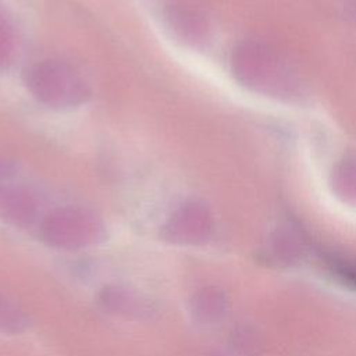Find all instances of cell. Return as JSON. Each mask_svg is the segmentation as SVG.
<instances>
[{"label": "cell", "instance_id": "cell-7", "mask_svg": "<svg viewBox=\"0 0 356 356\" xmlns=\"http://www.w3.org/2000/svg\"><path fill=\"white\" fill-rule=\"evenodd\" d=\"M14 164L4 157L3 154H0V179H6L14 175Z\"/></svg>", "mask_w": 356, "mask_h": 356}, {"label": "cell", "instance_id": "cell-5", "mask_svg": "<svg viewBox=\"0 0 356 356\" xmlns=\"http://www.w3.org/2000/svg\"><path fill=\"white\" fill-rule=\"evenodd\" d=\"M0 210L7 220L22 224L33 217L36 204L29 192L17 188L0 195Z\"/></svg>", "mask_w": 356, "mask_h": 356}, {"label": "cell", "instance_id": "cell-2", "mask_svg": "<svg viewBox=\"0 0 356 356\" xmlns=\"http://www.w3.org/2000/svg\"><path fill=\"white\" fill-rule=\"evenodd\" d=\"M99 232V224L85 210L63 207L49 214L43 222L44 238L56 246L76 248L92 242Z\"/></svg>", "mask_w": 356, "mask_h": 356}, {"label": "cell", "instance_id": "cell-1", "mask_svg": "<svg viewBox=\"0 0 356 356\" xmlns=\"http://www.w3.org/2000/svg\"><path fill=\"white\" fill-rule=\"evenodd\" d=\"M25 83L38 102L51 108L81 106L90 93L79 72L57 60H44L32 65L26 71Z\"/></svg>", "mask_w": 356, "mask_h": 356}, {"label": "cell", "instance_id": "cell-4", "mask_svg": "<svg viewBox=\"0 0 356 356\" xmlns=\"http://www.w3.org/2000/svg\"><path fill=\"white\" fill-rule=\"evenodd\" d=\"M206 224L204 210L196 203H186L171 216L164 232L171 241L193 239L204 231Z\"/></svg>", "mask_w": 356, "mask_h": 356}, {"label": "cell", "instance_id": "cell-3", "mask_svg": "<svg viewBox=\"0 0 356 356\" xmlns=\"http://www.w3.org/2000/svg\"><path fill=\"white\" fill-rule=\"evenodd\" d=\"M163 19L172 36L185 44L199 46L207 36V24L203 15L182 3H168L163 10Z\"/></svg>", "mask_w": 356, "mask_h": 356}, {"label": "cell", "instance_id": "cell-8", "mask_svg": "<svg viewBox=\"0 0 356 356\" xmlns=\"http://www.w3.org/2000/svg\"><path fill=\"white\" fill-rule=\"evenodd\" d=\"M349 278H350L352 281H355V282H356V271H352V273L349 274Z\"/></svg>", "mask_w": 356, "mask_h": 356}, {"label": "cell", "instance_id": "cell-6", "mask_svg": "<svg viewBox=\"0 0 356 356\" xmlns=\"http://www.w3.org/2000/svg\"><path fill=\"white\" fill-rule=\"evenodd\" d=\"M15 51V35L7 17L0 10V68L7 67Z\"/></svg>", "mask_w": 356, "mask_h": 356}]
</instances>
